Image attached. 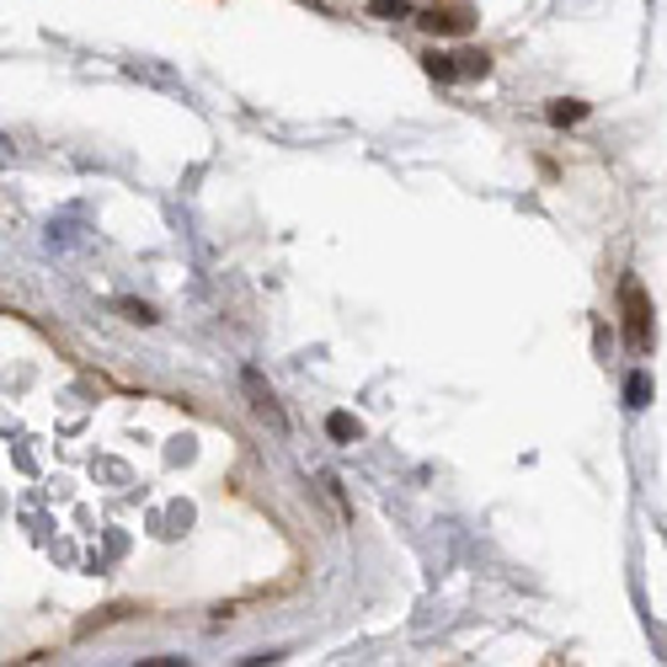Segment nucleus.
I'll list each match as a JSON object with an SVG mask.
<instances>
[{
  "instance_id": "20e7f679",
  "label": "nucleus",
  "mask_w": 667,
  "mask_h": 667,
  "mask_svg": "<svg viewBox=\"0 0 667 667\" xmlns=\"http://www.w3.org/2000/svg\"><path fill=\"white\" fill-rule=\"evenodd\" d=\"M544 118L555 128H572V124H583L587 118V102H577V96H555L550 107H544Z\"/></svg>"
},
{
  "instance_id": "1a4fd4ad",
  "label": "nucleus",
  "mask_w": 667,
  "mask_h": 667,
  "mask_svg": "<svg viewBox=\"0 0 667 667\" xmlns=\"http://www.w3.org/2000/svg\"><path fill=\"white\" fill-rule=\"evenodd\" d=\"M369 16H379V22H401V16H412V0H369Z\"/></svg>"
},
{
  "instance_id": "f03ea898",
  "label": "nucleus",
  "mask_w": 667,
  "mask_h": 667,
  "mask_svg": "<svg viewBox=\"0 0 667 667\" xmlns=\"http://www.w3.org/2000/svg\"><path fill=\"white\" fill-rule=\"evenodd\" d=\"M241 390H246L251 412H256V417L267 422V427H273V433H284V427H289V417H284V406H278V401H273V390H267V384H262V375H256V369H246V375H241Z\"/></svg>"
},
{
  "instance_id": "7ed1b4c3",
  "label": "nucleus",
  "mask_w": 667,
  "mask_h": 667,
  "mask_svg": "<svg viewBox=\"0 0 667 667\" xmlns=\"http://www.w3.org/2000/svg\"><path fill=\"white\" fill-rule=\"evenodd\" d=\"M417 22L427 33H470V11H438L433 5V11H422Z\"/></svg>"
},
{
  "instance_id": "f257e3e1",
  "label": "nucleus",
  "mask_w": 667,
  "mask_h": 667,
  "mask_svg": "<svg viewBox=\"0 0 667 667\" xmlns=\"http://www.w3.org/2000/svg\"><path fill=\"white\" fill-rule=\"evenodd\" d=\"M620 321H625V347L646 358L657 332H652V294L641 289V278H620Z\"/></svg>"
},
{
  "instance_id": "9b49d317",
  "label": "nucleus",
  "mask_w": 667,
  "mask_h": 667,
  "mask_svg": "<svg viewBox=\"0 0 667 667\" xmlns=\"http://www.w3.org/2000/svg\"><path fill=\"white\" fill-rule=\"evenodd\" d=\"M139 667H182V657H145Z\"/></svg>"
},
{
  "instance_id": "39448f33",
  "label": "nucleus",
  "mask_w": 667,
  "mask_h": 667,
  "mask_svg": "<svg viewBox=\"0 0 667 667\" xmlns=\"http://www.w3.org/2000/svg\"><path fill=\"white\" fill-rule=\"evenodd\" d=\"M422 65H427V76H433V81H444V85L464 81V76H459V59H455V54H444V48H433Z\"/></svg>"
},
{
  "instance_id": "0eeeda50",
  "label": "nucleus",
  "mask_w": 667,
  "mask_h": 667,
  "mask_svg": "<svg viewBox=\"0 0 667 667\" xmlns=\"http://www.w3.org/2000/svg\"><path fill=\"white\" fill-rule=\"evenodd\" d=\"M455 59H459V76H464V81H475V76H492V54H486V48H459Z\"/></svg>"
},
{
  "instance_id": "6e6552de",
  "label": "nucleus",
  "mask_w": 667,
  "mask_h": 667,
  "mask_svg": "<svg viewBox=\"0 0 667 667\" xmlns=\"http://www.w3.org/2000/svg\"><path fill=\"white\" fill-rule=\"evenodd\" d=\"M326 433H332L336 444H353L364 427H358V417H347V412H332V417H326Z\"/></svg>"
},
{
  "instance_id": "423d86ee",
  "label": "nucleus",
  "mask_w": 667,
  "mask_h": 667,
  "mask_svg": "<svg viewBox=\"0 0 667 667\" xmlns=\"http://www.w3.org/2000/svg\"><path fill=\"white\" fill-rule=\"evenodd\" d=\"M625 406L630 412H646V406H652V375H646V369H635V375L625 379Z\"/></svg>"
},
{
  "instance_id": "9d476101",
  "label": "nucleus",
  "mask_w": 667,
  "mask_h": 667,
  "mask_svg": "<svg viewBox=\"0 0 667 667\" xmlns=\"http://www.w3.org/2000/svg\"><path fill=\"white\" fill-rule=\"evenodd\" d=\"M118 310H124L128 321H139V326H156V310L145 299H118Z\"/></svg>"
}]
</instances>
